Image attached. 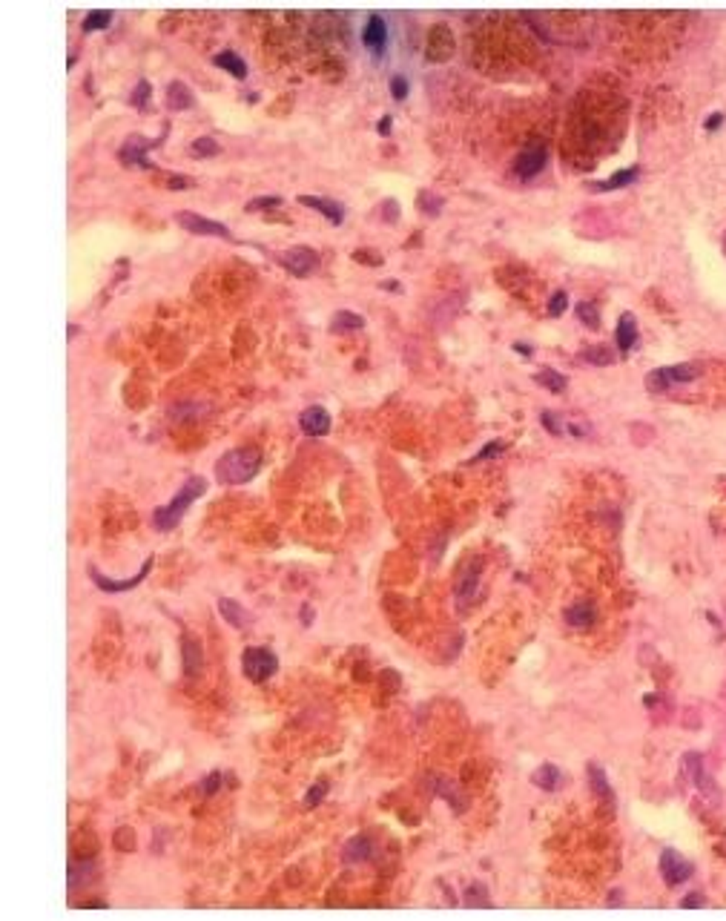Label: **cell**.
Listing matches in <instances>:
<instances>
[{
	"label": "cell",
	"instance_id": "obj_7",
	"mask_svg": "<svg viewBox=\"0 0 726 921\" xmlns=\"http://www.w3.org/2000/svg\"><path fill=\"white\" fill-rule=\"evenodd\" d=\"M451 55H453V32L445 23H437L425 41V57L431 64H445Z\"/></svg>",
	"mask_w": 726,
	"mask_h": 921
},
{
	"label": "cell",
	"instance_id": "obj_40",
	"mask_svg": "<svg viewBox=\"0 0 726 921\" xmlns=\"http://www.w3.org/2000/svg\"><path fill=\"white\" fill-rule=\"evenodd\" d=\"M353 259H356V261H362V264H371V267H379V264H382V256H379V253H374V250H356V253H353Z\"/></svg>",
	"mask_w": 726,
	"mask_h": 921
},
{
	"label": "cell",
	"instance_id": "obj_13",
	"mask_svg": "<svg viewBox=\"0 0 726 921\" xmlns=\"http://www.w3.org/2000/svg\"><path fill=\"white\" fill-rule=\"evenodd\" d=\"M542 164H546V146L542 144H528L523 152H520V158H517V172L520 178H534Z\"/></svg>",
	"mask_w": 726,
	"mask_h": 921
},
{
	"label": "cell",
	"instance_id": "obj_43",
	"mask_svg": "<svg viewBox=\"0 0 726 921\" xmlns=\"http://www.w3.org/2000/svg\"><path fill=\"white\" fill-rule=\"evenodd\" d=\"M376 130H379L382 135H388V132H390V115H382V121L376 124Z\"/></svg>",
	"mask_w": 726,
	"mask_h": 921
},
{
	"label": "cell",
	"instance_id": "obj_18",
	"mask_svg": "<svg viewBox=\"0 0 726 921\" xmlns=\"http://www.w3.org/2000/svg\"><path fill=\"white\" fill-rule=\"evenodd\" d=\"M219 614H221V618H224L233 629H241V626H247V623H250V614H247L245 608H241L235 600H230V597H221V600H219Z\"/></svg>",
	"mask_w": 726,
	"mask_h": 921
},
{
	"label": "cell",
	"instance_id": "obj_46",
	"mask_svg": "<svg viewBox=\"0 0 726 921\" xmlns=\"http://www.w3.org/2000/svg\"><path fill=\"white\" fill-rule=\"evenodd\" d=\"M514 348H517V353H526V356H531V348H528V345H514Z\"/></svg>",
	"mask_w": 726,
	"mask_h": 921
},
{
	"label": "cell",
	"instance_id": "obj_27",
	"mask_svg": "<svg viewBox=\"0 0 726 921\" xmlns=\"http://www.w3.org/2000/svg\"><path fill=\"white\" fill-rule=\"evenodd\" d=\"M112 23V12L109 9H93L83 18V32H98V29H107Z\"/></svg>",
	"mask_w": 726,
	"mask_h": 921
},
{
	"label": "cell",
	"instance_id": "obj_21",
	"mask_svg": "<svg viewBox=\"0 0 726 921\" xmlns=\"http://www.w3.org/2000/svg\"><path fill=\"white\" fill-rule=\"evenodd\" d=\"M374 852H376V850H374L371 838L362 835V838L348 841V847H345V861H350V864H356V861H371Z\"/></svg>",
	"mask_w": 726,
	"mask_h": 921
},
{
	"label": "cell",
	"instance_id": "obj_41",
	"mask_svg": "<svg viewBox=\"0 0 726 921\" xmlns=\"http://www.w3.org/2000/svg\"><path fill=\"white\" fill-rule=\"evenodd\" d=\"M149 89H153V86H149L146 81H138V86H135V92H132V104H135V107H144V104H146Z\"/></svg>",
	"mask_w": 726,
	"mask_h": 921
},
{
	"label": "cell",
	"instance_id": "obj_30",
	"mask_svg": "<svg viewBox=\"0 0 726 921\" xmlns=\"http://www.w3.org/2000/svg\"><path fill=\"white\" fill-rule=\"evenodd\" d=\"M362 325H365V319L356 316V313H350V311H339V313L334 316V330H359Z\"/></svg>",
	"mask_w": 726,
	"mask_h": 921
},
{
	"label": "cell",
	"instance_id": "obj_22",
	"mask_svg": "<svg viewBox=\"0 0 726 921\" xmlns=\"http://www.w3.org/2000/svg\"><path fill=\"white\" fill-rule=\"evenodd\" d=\"M213 64L216 67H221L224 72H230L233 78H247V64H245V60H241L235 52H219L216 57H213Z\"/></svg>",
	"mask_w": 726,
	"mask_h": 921
},
{
	"label": "cell",
	"instance_id": "obj_20",
	"mask_svg": "<svg viewBox=\"0 0 726 921\" xmlns=\"http://www.w3.org/2000/svg\"><path fill=\"white\" fill-rule=\"evenodd\" d=\"M683 763H686V772L694 778V784H698L701 789H706V792L715 795V786H712V781H709V775H706V770H704V758H701L698 752H689Z\"/></svg>",
	"mask_w": 726,
	"mask_h": 921
},
{
	"label": "cell",
	"instance_id": "obj_1",
	"mask_svg": "<svg viewBox=\"0 0 726 921\" xmlns=\"http://www.w3.org/2000/svg\"><path fill=\"white\" fill-rule=\"evenodd\" d=\"M261 471V451L259 448H233L216 463V479L221 485H245Z\"/></svg>",
	"mask_w": 726,
	"mask_h": 921
},
{
	"label": "cell",
	"instance_id": "obj_9",
	"mask_svg": "<svg viewBox=\"0 0 726 921\" xmlns=\"http://www.w3.org/2000/svg\"><path fill=\"white\" fill-rule=\"evenodd\" d=\"M175 221L184 227L187 233H196V236H219V238H233L230 227L221 224V221H210L204 216H196V212H178Z\"/></svg>",
	"mask_w": 726,
	"mask_h": 921
},
{
	"label": "cell",
	"instance_id": "obj_31",
	"mask_svg": "<svg viewBox=\"0 0 726 921\" xmlns=\"http://www.w3.org/2000/svg\"><path fill=\"white\" fill-rule=\"evenodd\" d=\"M586 362H591V364H612V348H606V345H594V348H589L586 353Z\"/></svg>",
	"mask_w": 726,
	"mask_h": 921
},
{
	"label": "cell",
	"instance_id": "obj_29",
	"mask_svg": "<svg viewBox=\"0 0 726 921\" xmlns=\"http://www.w3.org/2000/svg\"><path fill=\"white\" fill-rule=\"evenodd\" d=\"M190 152H193V156H198V158H213V156H219V144L213 138L201 135V138H196L190 144Z\"/></svg>",
	"mask_w": 726,
	"mask_h": 921
},
{
	"label": "cell",
	"instance_id": "obj_3",
	"mask_svg": "<svg viewBox=\"0 0 726 921\" xmlns=\"http://www.w3.org/2000/svg\"><path fill=\"white\" fill-rule=\"evenodd\" d=\"M704 374V367L701 364H675V367H657V371H652L646 376V388L652 393H663L669 385H678V382H692V379H698Z\"/></svg>",
	"mask_w": 726,
	"mask_h": 921
},
{
	"label": "cell",
	"instance_id": "obj_28",
	"mask_svg": "<svg viewBox=\"0 0 726 921\" xmlns=\"http://www.w3.org/2000/svg\"><path fill=\"white\" fill-rule=\"evenodd\" d=\"M474 586H477V566H474V571H460V580H457V597H460V603H465L471 594H474Z\"/></svg>",
	"mask_w": 726,
	"mask_h": 921
},
{
	"label": "cell",
	"instance_id": "obj_34",
	"mask_svg": "<svg viewBox=\"0 0 726 921\" xmlns=\"http://www.w3.org/2000/svg\"><path fill=\"white\" fill-rule=\"evenodd\" d=\"M408 92H411V83H408L405 75H393V78H390V95H393V98L402 101V98L408 95Z\"/></svg>",
	"mask_w": 726,
	"mask_h": 921
},
{
	"label": "cell",
	"instance_id": "obj_37",
	"mask_svg": "<svg viewBox=\"0 0 726 921\" xmlns=\"http://www.w3.org/2000/svg\"><path fill=\"white\" fill-rule=\"evenodd\" d=\"M566 304H568V296H566V290H557V293L552 296V301H549V313H552V316H563Z\"/></svg>",
	"mask_w": 726,
	"mask_h": 921
},
{
	"label": "cell",
	"instance_id": "obj_25",
	"mask_svg": "<svg viewBox=\"0 0 726 921\" xmlns=\"http://www.w3.org/2000/svg\"><path fill=\"white\" fill-rule=\"evenodd\" d=\"M534 382H540L542 388H549L552 393H563L566 390V376L552 371V367H542V371L534 374Z\"/></svg>",
	"mask_w": 726,
	"mask_h": 921
},
{
	"label": "cell",
	"instance_id": "obj_8",
	"mask_svg": "<svg viewBox=\"0 0 726 921\" xmlns=\"http://www.w3.org/2000/svg\"><path fill=\"white\" fill-rule=\"evenodd\" d=\"M158 141H149V138H144V135H130L127 141H124V146H121L118 149V158L121 161H124L127 167L132 164V167H141V170H149V167H153V164H149V158H146V152L149 149H153Z\"/></svg>",
	"mask_w": 726,
	"mask_h": 921
},
{
	"label": "cell",
	"instance_id": "obj_4",
	"mask_svg": "<svg viewBox=\"0 0 726 921\" xmlns=\"http://www.w3.org/2000/svg\"><path fill=\"white\" fill-rule=\"evenodd\" d=\"M241 669H245V678L253 683H264L267 678H273L276 669H279V657L270 652V649H247L241 655Z\"/></svg>",
	"mask_w": 726,
	"mask_h": 921
},
{
	"label": "cell",
	"instance_id": "obj_15",
	"mask_svg": "<svg viewBox=\"0 0 726 921\" xmlns=\"http://www.w3.org/2000/svg\"><path fill=\"white\" fill-rule=\"evenodd\" d=\"M531 784L540 786V789H546V792H554V789H560L566 784V775L557 770L554 763H542L540 770L531 775Z\"/></svg>",
	"mask_w": 726,
	"mask_h": 921
},
{
	"label": "cell",
	"instance_id": "obj_39",
	"mask_svg": "<svg viewBox=\"0 0 726 921\" xmlns=\"http://www.w3.org/2000/svg\"><path fill=\"white\" fill-rule=\"evenodd\" d=\"M167 187L170 190H190V187H196V181L190 175H170L167 178Z\"/></svg>",
	"mask_w": 726,
	"mask_h": 921
},
{
	"label": "cell",
	"instance_id": "obj_26",
	"mask_svg": "<svg viewBox=\"0 0 726 921\" xmlns=\"http://www.w3.org/2000/svg\"><path fill=\"white\" fill-rule=\"evenodd\" d=\"M566 620L571 626H589L594 620V606L591 603H577V606H571L566 611Z\"/></svg>",
	"mask_w": 726,
	"mask_h": 921
},
{
	"label": "cell",
	"instance_id": "obj_5",
	"mask_svg": "<svg viewBox=\"0 0 726 921\" xmlns=\"http://www.w3.org/2000/svg\"><path fill=\"white\" fill-rule=\"evenodd\" d=\"M149 571H153V557H146V560L141 563V571H138L135 577H124V580H112V577H104V574H101L95 566H89V577H93V582H95V586H98L101 592H109V594H118V592H130V589L141 586V582H144V577H146Z\"/></svg>",
	"mask_w": 726,
	"mask_h": 921
},
{
	"label": "cell",
	"instance_id": "obj_32",
	"mask_svg": "<svg viewBox=\"0 0 726 921\" xmlns=\"http://www.w3.org/2000/svg\"><path fill=\"white\" fill-rule=\"evenodd\" d=\"M273 207H282L279 196H259V198H250L245 210L247 212H261V210H273Z\"/></svg>",
	"mask_w": 726,
	"mask_h": 921
},
{
	"label": "cell",
	"instance_id": "obj_11",
	"mask_svg": "<svg viewBox=\"0 0 726 921\" xmlns=\"http://www.w3.org/2000/svg\"><path fill=\"white\" fill-rule=\"evenodd\" d=\"M660 873H663V878H666V884H680V881L689 878L692 864L683 861L680 852H675V850H663V855H660Z\"/></svg>",
	"mask_w": 726,
	"mask_h": 921
},
{
	"label": "cell",
	"instance_id": "obj_35",
	"mask_svg": "<svg viewBox=\"0 0 726 921\" xmlns=\"http://www.w3.org/2000/svg\"><path fill=\"white\" fill-rule=\"evenodd\" d=\"M540 422L546 425L552 434H566V428H568V422H560V419H557L552 411H546V414H542V416H540Z\"/></svg>",
	"mask_w": 726,
	"mask_h": 921
},
{
	"label": "cell",
	"instance_id": "obj_36",
	"mask_svg": "<svg viewBox=\"0 0 726 921\" xmlns=\"http://www.w3.org/2000/svg\"><path fill=\"white\" fill-rule=\"evenodd\" d=\"M327 795V784L324 781H319L308 795H305V807H319L322 804V798Z\"/></svg>",
	"mask_w": 726,
	"mask_h": 921
},
{
	"label": "cell",
	"instance_id": "obj_16",
	"mask_svg": "<svg viewBox=\"0 0 726 921\" xmlns=\"http://www.w3.org/2000/svg\"><path fill=\"white\" fill-rule=\"evenodd\" d=\"M193 104H196V98H193V92H190L187 83L172 81V83L167 86V107H170V109L181 112V109H190Z\"/></svg>",
	"mask_w": 726,
	"mask_h": 921
},
{
	"label": "cell",
	"instance_id": "obj_42",
	"mask_svg": "<svg viewBox=\"0 0 726 921\" xmlns=\"http://www.w3.org/2000/svg\"><path fill=\"white\" fill-rule=\"evenodd\" d=\"M219 781H221V772H213V775H207V778H204V786H201V789H204L207 795H213V792H216V789L221 786Z\"/></svg>",
	"mask_w": 726,
	"mask_h": 921
},
{
	"label": "cell",
	"instance_id": "obj_38",
	"mask_svg": "<svg viewBox=\"0 0 726 921\" xmlns=\"http://www.w3.org/2000/svg\"><path fill=\"white\" fill-rule=\"evenodd\" d=\"M505 451V442H488L486 448H482L474 459H471V463H482V459H488V456H497V453H502Z\"/></svg>",
	"mask_w": 726,
	"mask_h": 921
},
{
	"label": "cell",
	"instance_id": "obj_33",
	"mask_svg": "<svg viewBox=\"0 0 726 921\" xmlns=\"http://www.w3.org/2000/svg\"><path fill=\"white\" fill-rule=\"evenodd\" d=\"M577 316H580L586 325H591V327L600 325V313H597V307H594L591 301H580V304H577Z\"/></svg>",
	"mask_w": 726,
	"mask_h": 921
},
{
	"label": "cell",
	"instance_id": "obj_23",
	"mask_svg": "<svg viewBox=\"0 0 726 921\" xmlns=\"http://www.w3.org/2000/svg\"><path fill=\"white\" fill-rule=\"evenodd\" d=\"M634 178H638V167H629V170H623V172H615V175H612V178H606V181H597V184H591V190H597V193L617 190V187H626V184H631Z\"/></svg>",
	"mask_w": 726,
	"mask_h": 921
},
{
	"label": "cell",
	"instance_id": "obj_6",
	"mask_svg": "<svg viewBox=\"0 0 726 921\" xmlns=\"http://www.w3.org/2000/svg\"><path fill=\"white\" fill-rule=\"evenodd\" d=\"M279 264L285 270H290V275H296V279H308L319 267V256L310 247H290V250L279 253Z\"/></svg>",
	"mask_w": 726,
	"mask_h": 921
},
{
	"label": "cell",
	"instance_id": "obj_44",
	"mask_svg": "<svg viewBox=\"0 0 726 921\" xmlns=\"http://www.w3.org/2000/svg\"><path fill=\"white\" fill-rule=\"evenodd\" d=\"M301 623L310 626V606H301Z\"/></svg>",
	"mask_w": 726,
	"mask_h": 921
},
{
	"label": "cell",
	"instance_id": "obj_14",
	"mask_svg": "<svg viewBox=\"0 0 726 921\" xmlns=\"http://www.w3.org/2000/svg\"><path fill=\"white\" fill-rule=\"evenodd\" d=\"M299 204L322 212L330 224H342L345 221V210H342L339 201H330V198H322V196H299Z\"/></svg>",
	"mask_w": 726,
	"mask_h": 921
},
{
	"label": "cell",
	"instance_id": "obj_24",
	"mask_svg": "<svg viewBox=\"0 0 726 921\" xmlns=\"http://www.w3.org/2000/svg\"><path fill=\"white\" fill-rule=\"evenodd\" d=\"M589 778H591V789L603 798V801H606V804H615V792H612V786H609V781H606V772H603L600 766H589Z\"/></svg>",
	"mask_w": 726,
	"mask_h": 921
},
{
	"label": "cell",
	"instance_id": "obj_10",
	"mask_svg": "<svg viewBox=\"0 0 726 921\" xmlns=\"http://www.w3.org/2000/svg\"><path fill=\"white\" fill-rule=\"evenodd\" d=\"M362 43H365L376 57L385 52V46H388V23H385L382 15L374 12V15L368 18L365 29H362Z\"/></svg>",
	"mask_w": 726,
	"mask_h": 921
},
{
	"label": "cell",
	"instance_id": "obj_45",
	"mask_svg": "<svg viewBox=\"0 0 726 921\" xmlns=\"http://www.w3.org/2000/svg\"><path fill=\"white\" fill-rule=\"evenodd\" d=\"M698 904H701V896H698V893H692V896L686 899V907H698Z\"/></svg>",
	"mask_w": 726,
	"mask_h": 921
},
{
	"label": "cell",
	"instance_id": "obj_2",
	"mask_svg": "<svg viewBox=\"0 0 726 921\" xmlns=\"http://www.w3.org/2000/svg\"><path fill=\"white\" fill-rule=\"evenodd\" d=\"M204 491H207V482H204L201 477H190L184 485H181V491H178V494H175L167 505L156 508V514H153L156 528H158V531H170V528H175V526L181 523V517L187 514V508L204 494Z\"/></svg>",
	"mask_w": 726,
	"mask_h": 921
},
{
	"label": "cell",
	"instance_id": "obj_12",
	"mask_svg": "<svg viewBox=\"0 0 726 921\" xmlns=\"http://www.w3.org/2000/svg\"><path fill=\"white\" fill-rule=\"evenodd\" d=\"M299 425H301V431H305L308 437H324L330 431V414L322 405H310V408L301 411Z\"/></svg>",
	"mask_w": 726,
	"mask_h": 921
},
{
	"label": "cell",
	"instance_id": "obj_17",
	"mask_svg": "<svg viewBox=\"0 0 726 921\" xmlns=\"http://www.w3.org/2000/svg\"><path fill=\"white\" fill-rule=\"evenodd\" d=\"M181 655H184V669L190 678H196V674L201 671V663H204V655H201V643L196 637H184L181 640Z\"/></svg>",
	"mask_w": 726,
	"mask_h": 921
},
{
	"label": "cell",
	"instance_id": "obj_19",
	"mask_svg": "<svg viewBox=\"0 0 726 921\" xmlns=\"http://www.w3.org/2000/svg\"><path fill=\"white\" fill-rule=\"evenodd\" d=\"M615 339H617V348H620V350H631V348H634V339H638V322H634L631 313H623V316H620Z\"/></svg>",
	"mask_w": 726,
	"mask_h": 921
}]
</instances>
